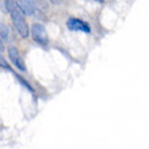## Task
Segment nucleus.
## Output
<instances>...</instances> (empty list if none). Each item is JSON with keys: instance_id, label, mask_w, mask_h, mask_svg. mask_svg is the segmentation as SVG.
Masks as SVG:
<instances>
[{"instance_id": "nucleus-6", "label": "nucleus", "mask_w": 149, "mask_h": 149, "mask_svg": "<svg viewBox=\"0 0 149 149\" xmlns=\"http://www.w3.org/2000/svg\"><path fill=\"white\" fill-rule=\"evenodd\" d=\"M31 3L34 8L41 12H47V10H49V4L46 0H31Z\"/></svg>"}, {"instance_id": "nucleus-10", "label": "nucleus", "mask_w": 149, "mask_h": 149, "mask_svg": "<svg viewBox=\"0 0 149 149\" xmlns=\"http://www.w3.org/2000/svg\"><path fill=\"white\" fill-rule=\"evenodd\" d=\"M0 10L6 11V8H4V0H0Z\"/></svg>"}, {"instance_id": "nucleus-5", "label": "nucleus", "mask_w": 149, "mask_h": 149, "mask_svg": "<svg viewBox=\"0 0 149 149\" xmlns=\"http://www.w3.org/2000/svg\"><path fill=\"white\" fill-rule=\"evenodd\" d=\"M16 6L19 7V10L23 12V15L31 16L36 12V8L33 6L31 0H16Z\"/></svg>"}, {"instance_id": "nucleus-8", "label": "nucleus", "mask_w": 149, "mask_h": 149, "mask_svg": "<svg viewBox=\"0 0 149 149\" xmlns=\"http://www.w3.org/2000/svg\"><path fill=\"white\" fill-rule=\"evenodd\" d=\"M15 79H16V80H18V81H19V83H20V84H22V86H23V87H26V88H27V90L30 91V92H33V91H34V90H33V87L30 86V84H29V83L26 81V80H24V79L22 77L20 74L15 73Z\"/></svg>"}, {"instance_id": "nucleus-1", "label": "nucleus", "mask_w": 149, "mask_h": 149, "mask_svg": "<svg viewBox=\"0 0 149 149\" xmlns=\"http://www.w3.org/2000/svg\"><path fill=\"white\" fill-rule=\"evenodd\" d=\"M8 14L11 16L14 27H15V30L18 31V34H19L22 38H29V36H30V29H29V24H27V22H26V19H24L23 12L19 10V7H18V6L14 7Z\"/></svg>"}, {"instance_id": "nucleus-4", "label": "nucleus", "mask_w": 149, "mask_h": 149, "mask_svg": "<svg viewBox=\"0 0 149 149\" xmlns=\"http://www.w3.org/2000/svg\"><path fill=\"white\" fill-rule=\"evenodd\" d=\"M67 26H68V29L74 30V31H83V33L91 31L90 24L81 19H77V18H69V19L67 20Z\"/></svg>"}, {"instance_id": "nucleus-12", "label": "nucleus", "mask_w": 149, "mask_h": 149, "mask_svg": "<svg viewBox=\"0 0 149 149\" xmlns=\"http://www.w3.org/2000/svg\"><path fill=\"white\" fill-rule=\"evenodd\" d=\"M94 1H96V3H100V4L104 3V0H94Z\"/></svg>"}, {"instance_id": "nucleus-9", "label": "nucleus", "mask_w": 149, "mask_h": 149, "mask_svg": "<svg viewBox=\"0 0 149 149\" xmlns=\"http://www.w3.org/2000/svg\"><path fill=\"white\" fill-rule=\"evenodd\" d=\"M0 67L4 68L6 71H12L11 67H10V64H8L7 61H6V58H4V57H3L1 54H0Z\"/></svg>"}, {"instance_id": "nucleus-2", "label": "nucleus", "mask_w": 149, "mask_h": 149, "mask_svg": "<svg viewBox=\"0 0 149 149\" xmlns=\"http://www.w3.org/2000/svg\"><path fill=\"white\" fill-rule=\"evenodd\" d=\"M31 37L34 38L37 43H39L41 46H46L47 42H49V38H47V33L45 30L41 23H34L31 26Z\"/></svg>"}, {"instance_id": "nucleus-7", "label": "nucleus", "mask_w": 149, "mask_h": 149, "mask_svg": "<svg viewBox=\"0 0 149 149\" xmlns=\"http://www.w3.org/2000/svg\"><path fill=\"white\" fill-rule=\"evenodd\" d=\"M0 38H1V41H4V42H7L8 39H10V33H8V29L7 26L0 20Z\"/></svg>"}, {"instance_id": "nucleus-11", "label": "nucleus", "mask_w": 149, "mask_h": 149, "mask_svg": "<svg viewBox=\"0 0 149 149\" xmlns=\"http://www.w3.org/2000/svg\"><path fill=\"white\" fill-rule=\"evenodd\" d=\"M4 49V45H3V42H1V38H0V52Z\"/></svg>"}, {"instance_id": "nucleus-3", "label": "nucleus", "mask_w": 149, "mask_h": 149, "mask_svg": "<svg viewBox=\"0 0 149 149\" xmlns=\"http://www.w3.org/2000/svg\"><path fill=\"white\" fill-rule=\"evenodd\" d=\"M7 52H8V57L11 60V63L15 65L16 69H19L20 72H26V64H24L19 50H18L15 46H10Z\"/></svg>"}]
</instances>
